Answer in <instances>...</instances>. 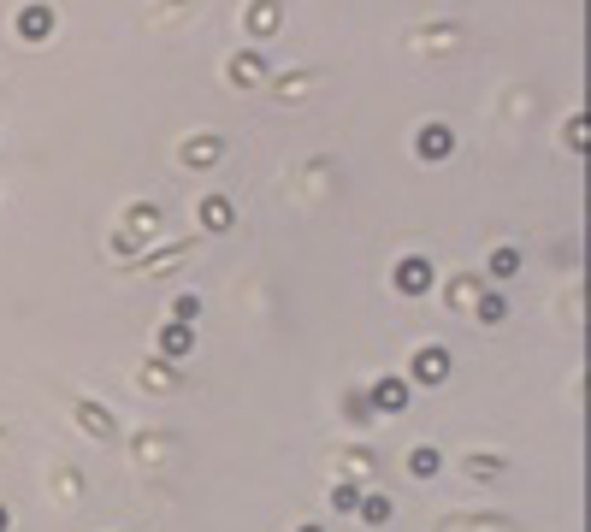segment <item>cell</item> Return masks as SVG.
<instances>
[{
    "label": "cell",
    "instance_id": "1",
    "mask_svg": "<svg viewBox=\"0 0 591 532\" xmlns=\"http://www.w3.org/2000/svg\"><path fill=\"white\" fill-rule=\"evenodd\" d=\"M48 30H54V6H24V12H18V36H24V42H42Z\"/></svg>",
    "mask_w": 591,
    "mask_h": 532
},
{
    "label": "cell",
    "instance_id": "2",
    "mask_svg": "<svg viewBox=\"0 0 591 532\" xmlns=\"http://www.w3.org/2000/svg\"><path fill=\"white\" fill-rule=\"evenodd\" d=\"M444 148H450V131H444V125L420 131V154H444Z\"/></svg>",
    "mask_w": 591,
    "mask_h": 532
},
{
    "label": "cell",
    "instance_id": "3",
    "mask_svg": "<svg viewBox=\"0 0 591 532\" xmlns=\"http://www.w3.org/2000/svg\"><path fill=\"white\" fill-rule=\"evenodd\" d=\"M426 278H432V272L420 261H402V290H426Z\"/></svg>",
    "mask_w": 591,
    "mask_h": 532
},
{
    "label": "cell",
    "instance_id": "4",
    "mask_svg": "<svg viewBox=\"0 0 591 532\" xmlns=\"http://www.w3.org/2000/svg\"><path fill=\"white\" fill-rule=\"evenodd\" d=\"M420 379H444V355H420Z\"/></svg>",
    "mask_w": 591,
    "mask_h": 532
}]
</instances>
